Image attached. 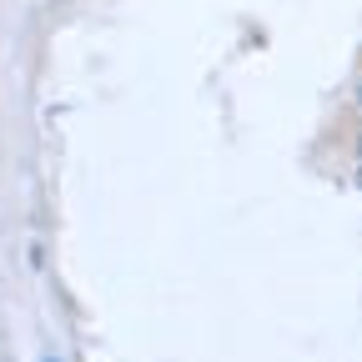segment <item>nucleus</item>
Segmentation results:
<instances>
[]
</instances>
